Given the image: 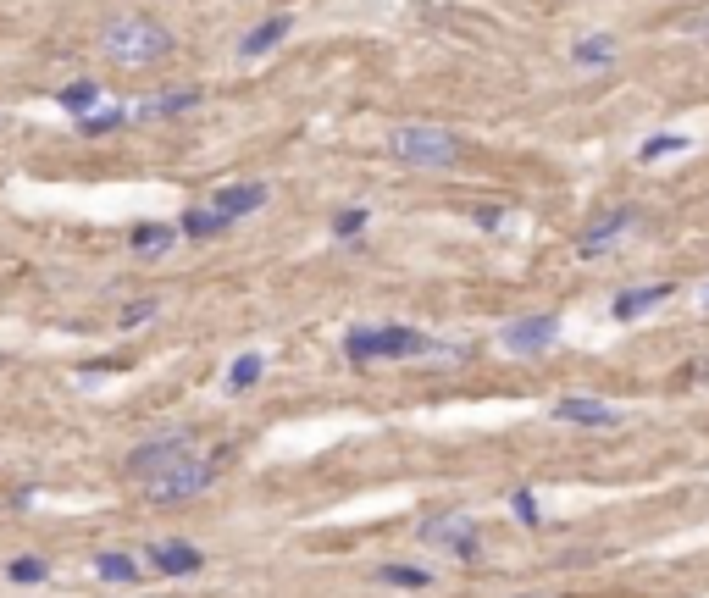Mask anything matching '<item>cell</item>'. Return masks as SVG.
Instances as JSON below:
<instances>
[{"mask_svg":"<svg viewBox=\"0 0 709 598\" xmlns=\"http://www.w3.org/2000/svg\"><path fill=\"white\" fill-rule=\"evenodd\" d=\"M615 39L610 34H588V39H577V45H571V61H577V67H588V72H599V67H615Z\"/></svg>","mask_w":709,"mask_h":598,"instance_id":"15","label":"cell"},{"mask_svg":"<svg viewBox=\"0 0 709 598\" xmlns=\"http://www.w3.org/2000/svg\"><path fill=\"white\" fill-rule=\"evenodd\" d=\"M554 421H571V427H615V405H604V399H554Z\"/></svg>","mask_w":709,"mask_h":598,"instance_id":"10","label":"cell"},{"mask_svg":"<svg viewBox=\"0 0 709 598\" xmlns=\"http://www.w3.org/2000/svg\"><path fill=\"white\" fill-rule=\"evenodd\" d=\"M261 371H266V360L250 349V355H239V360H233V371H228V388H255V383H261Z\"/></svg>","mask_w":709,"mask_h":598,"instance_id":"22","label":"cell"},{"mask_svg":"<svg viewBox=\"0 0 709 598\" xmlns=\"http://www.w3.org/2000/svg\"><path fill=\"white\" fill-rule=\"evenodd\" d=\"M178 50V39H172V28H161L156 17H111L106 28H100V56L117 61V67L128 72H145V67H161V61Z\"/></svg>","mask_w":709,"mask_h":598,"instance_id":"1","label":"cell"},{"mask_svg":"<svg viewBox=\"0 0 709 598\" xmlns=\"http://www.w3.org/2000/svg\"><path fill=\"white\" fill-rule=\"evenodd\" d=\"M156 311H161L156 299H139V305H128V311H122V327H139V322H150Z\"/></svg>","mask_w":709,"mask_h":598,"instance_id":"27","label":"cell"},{"mask_svg":"<svg viewBox=\"0 0 709 598\" xmlns=\"http://www.w3.org/2000/svg\"><path fill=\"white\" fill-rule=\"evenodd\" d=\"M56 100H61L67 111H73V117H89V106L100 100V84H95V78H78V84H67Z\"/></svg>","mask_w":709,"mask_h":598,"instance_id":"19","label":"cell"},{"mask_svg":"<svg viewBox=\"0 0 709 598\" xmlns=\"http://www.w3.org/2000/svg\"><path fill=\"white\" fill-rule=\"evenodd\" d=\"M388 156L405 161V167L444 172L460 161V139L449 128H433V122H399V128L388 133Z\"/></svg>","mask_w":709,"mask_h":598,"instance_id":"3","label":"cell"},{"mask_svg":"<svg viewBox=\"0 0 709 598\" xmlns=\"http://www.w3.org/2000/svg\"><path fill=\"white\" fill-rule=\"evenodd\" d=\"M421 543H444L455 560H477V521L471 515H460V510H438V515H427L421 521Z\"/></svg>","mask_w":709,"mask_h":598,"instance_id":"6","label":"cell"},{"mask_svg":"<svg viewBox=\"0 0 709 598\" xmlns=\"http://www.w3.org/2000/svg\"><path fill=\"white\" fill-rule=\"evenodd\" d=\"M554 338H560V316H521V322H510L505 333H499V344H505L510 355H543Z\"/></svg>","mask_w":709,"mask_h":598,"instance_id":"7","label":"cell"},{"mask_svg":"<svg viewBox=\"0 0 709 598\" xmlns=\"http://www.w3.org/2000/svg\"><path fill=\"white\" fill-rule=\"evenodd\" d=\"M665 299H671V283H654V288H632V294H621V299H615V316H621V322H632V316L654 311V305H665Z\"/></svg>","mask_w":709,"mask_h":598,"instance_id":"17","label":"cell"},{"mask_svg":"<svg viewBox=\"0 0 709 598\" xmlns=\"http://www.w3.org/2000/svg\"><path fill=\"white\" fill-rule=\"evenodd\" d=\"M521 598H554V593H521Z\"/></svg>","mask_w":709,"mask_h":598,"instance_id":"28","label":"cell"},{"mask_svg":"<svg viewBox=\"0 0 709 598\" xmlns=\"http://www.w3.org/2000/svg\"><path fill=\"white\" fill-rule=\"evenodd\" d=\"M228 228H233V222H228V216H217L211 205H200V211L183 216V239H222Z\"/></svg>","mask_w":709,"mask_h":598,"instance_id":"18","label":"cell"},{"mask_svg":"<svg viewBox=\"0 0 709 598\" xmlns=\"http://www.w3.org/2000/svg\"><path fill=\"white\" fill-rule=\"evenodd\" d=\"M294 34V12H272L261 28H250V34L239 39V61H255V56H266L272 45H283V39Z\"/></svg>","mask_w":709,"mask_h":598,"instance_id":"9","label":"cell"},{"mask_svg":"<svg viewBox=\"0 0 709 598\" xmlns=\"http://www.w3.org/2000/svg\"><path fill=\"white\" fill-rule=\"evenodd\" d=\"M6 576H12V582H45V576H50V565L45 560H34V554H23V560H12V571H6Z\"/></svg>","mask_w":709,"mask_h":598,"instance_id":"24","label":"cell"},{"mask_svg":"<svg viewBox=\"0 0 709 598\" xmlns=\"http://www.w3.org/2000/svg\"><path fill=\"white\" fill-rule=\"evenodd\" d=\"M122 122H133V111L111 106V111H89V117H78V128H84V133H117Z\"/></svg>","mask_w":709,"mask_h":598,"instance_id":"21","label":"cell"},{"mask_svg":"<svg viewBox=\"0 0 709 598\" xmlns=\"http://www.w3.org/2000/svg\"><path fill=\"white\" fill-rule=\"evenodd\" d=\"M211 482H217V460L194 455V460H183V466H172V471H161V477H150V482H145V499H150V504H183V499H194V493H205Z\"/></svg>","mask_w":709,"mask_h":598,"instance_id":"4","label":"cell"},{"mask_svg":"<svg viewBox=\"0 0 709 598\" xmlns=\"http://www.w3.org/2000/svg\"><path fill=\"white\" fill-rule=\"evenodd\" d=\"M676 150H687V139H676V133H660V139H643L637 161H665V156H676Z\"/></svg>","mask_w":709,"mask_h":598,"instance_id":"23","label":"cell"},{"mask_svg":"<svg viewBox=\"0 0 709 598\" xmlns=\"http://www.w3.org/2000/svg\"><path fill=\"white\" fill-rule=\"evenodd\" d=\"M178 239H183V228H167V222H139V228L128 233V250L133 255H167Z\"/></svg>","mask_w":709,"mask_h":598,"instance_id":"12","label":"cell"},{"mask_svg":"<svg viewBox=\"0 0 709 598\" xmlns=\"http://www.w3.org/2000/svg\"><path fill=\"white\" fill-rule=\"evenodd\" d=\"M377 582H388V587H433V571H421V565H383Z\"/></svg>","mask_w":709,"mask_h":598,"instance_id":"20","label":"cell"},{"mask_svg":"<svg viewBox=\"0 0 709 598\" xmlns=\"http://www.w3.org/2000/svg\"><path fill=\"white\" fill-rule=\"evenodd\" d=\"M344 355L355 360V366H372V360H416V355H433V360H455L460 349L449 344H433L427 333H416V327H355V333H344Z\"/></svg>","mask_w":709,"mask_h":598,"instance_id":"2","label":"cell"},{"mask_svg":"<svg viewBox=\"0 0 709 598\" xmlns=\"http://www.w3.org/2000/svg\"><path fill=\"white\" fill-rule=\"evenodd\" d=\"M704 305H709V288H704Z\"/></svg>","mask_w":709,"mask_h":598,"instance_id":"29","label":"cell"},{"mask_svg":"<svg viewBox=\"0 0 709 598\" xmlns=\"http://www.w3.org/2000/svg\"><path fill=\"white\" fill-rule=\"evenodd\" d=\"M266 200H272V189H266V183H228V189L211 194V211L228 216V222H239V216L261 211Z\"/></svg>","mask_w":709,"mask_h":598,"instance_id":"8","label":"cell"},{"mask_svg":"<svg viewBox=\"0 0 709 598\" xmlns=\"http://www.w3.org/2000/svg\"><path fill=\"white\" fill-rule=\"evenodd\" d=\"M150 565L156 571H167V576H194L205 565V554L194 549V543H178V538H161L156 549H150Z\"/></svg>","mask_w":709,"mask_h":598,"instance_id":"11","label":"cell"},{"mask_svg":"<svg viewBox=\"0 0 709 598\" xmlns=\"http://www.w3.org/2000/svg\"><path fill=\"white\" fill-rule=\"evenodd\" d=\"M189 106H200V89H167V95L139 100V106H128V111L145 122V117H178V111H189Z\"/></svg>","mask_w":709,"mask_h":598,"instance_id":"13","label":"cell"},{"mask_svg":"<svg viewBox=\"0 0 709 598\" xmlns=\"http://www.w3.org/2000/svg\"><path fill=\"white\" fill-rule=\"evenodd\" d=\"M95 576L100 582H139V576H145V565L133 560V554H122V549H106V554H95Z\"/></svg>","mask_w":709,"mask_h":598,"instance_id":"16","label":"cell"},{"mask_svg":"<svg viewBox=\"0 0 709 598\" xmlns=\"http://www.w3.org/2000/svg\"><path fill=\"white\" fill-rule=\"evenodd\" d=\"M632 228V211H610V216H599L588 233H582V255H599V250H610L621 233Z\"/></svg>","mask_w":709,"mask_h":598,"instance_id":"14","label":"cell"},{"mask_svg":"<svg viewBox=\"0 0 709 598\" xmlns=\"http://www.w3.org/2000/svg\"><path fill=\"white\" fill-rule=\"evenodd\" d=\"M183 460H194V432H161V438H150V443H133L128 471L150 482V477H161V471L183 466Z\"/></svg>","mask_w":709,"mask_h":598,"instance_id":"5","label":"cell"},{"mask_svg":"<svg viewBox=\"0 0 709 598\" xmlns=\"http://www.w3.org/2000/svg\"><path fill=\"white\" fill-rule=\"evenodd\" d=\"M510 504H516V521H521V527H538V521H543V515H538V499H532L527 488H521Z\"/></svg>","mask_w":709,"mask_h":598,"instance_id":"26","label":"cell"},{"mask_svg":"<svg viewBox=\"0 0 709 598\" xmlns=\"http://www.w3.org/2000/svg\"><path fill=\"white\" fill-rule=\"evenodd\" d=\"M333 233H338V239H355V233H366V211H361V205H355V211H338V216H333Z\"/></svg>","mask_w":709,"mask_h":598,"instance_id":"25","label":"cell"}]
</instances>
